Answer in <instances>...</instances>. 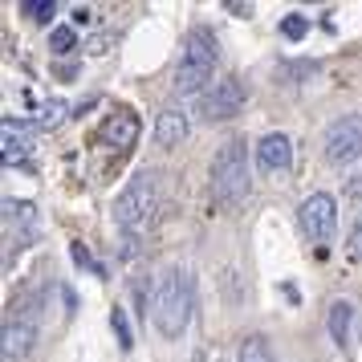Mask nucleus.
<instances>
[{"label":"nucleus","instance_id":"obj_1","mask_svg":"<svg viewBox=\"0 0 362 362\" xmlns=\"http://www.w3.org/2000/svg\"><path fill=\"white\" fill-rule=\"evenodd\" d=\"M216 62H220L216 33L204 29V25H196V29L187 33V41H183V57H180V69H175V82H171L175 98H196L208 86H216L212 82Z\"/></svg>","mask_w":362,"mask_h":362},{"label":"nucleus","instance_id":"obj_2","mask_svg":"<svg viewBox=\"0 0 362 362\" xmlns=\"http://www.w3.org/2000/svg\"><path fill=\"white\" fill-rule=\"evenodd\" d=\"M192 273L187 269H167L163 277L155 281V297H151V317L163 338H180L187 322H192Z\"/></svg>","mask_w":362,"mask_h":362},{"label":"nucleus","instance_id":"obj_3","mask_svg":"<svg viewBox=\"0 0 362 362\" xmlns=\"http://www.w3.org/2000/svg\"><path fill=\"white\" fill-rule=\"evenodd\" d=\"M252 175H248V151L240 139H228L220 143L212 159V199L220 208H236L248 199V187H252Z\"/></svg>","mask_w":362,"mask_h":362},{"label":"nucleus","instance_id":"obj_4","mask_svg":"<svg viewBox=\"0 0 362 362\" xmlns=\"http://www.w3.org/2000/svg\"><path fill=\"white\" fill-rule=\"evenodd\" d=\"M159 208V171H139L122 192L115 196V224L122 232H139L147 228V220Z\"/></svg>","mask_w":362,"mask_h":362},{"label":"nucleus","instance_id":"obj_5","mask_svg":"<svg viewBox=\"0 0 362 362\" xmlns=\"http://www.w3.org/2000/svg\"><path fill=\"white\" fill-rule=\"evenodd\" d=\"M297 224L305 232V240L310 245H326L334 228H338V204L329 192H313V196L301 199V208H297Z\"/></svg>","mask_w":362,"mask_h":362},{"label":"nucleus","instance_id":"obj_6","mask_svg":"<svg viewBox=\"0 0 362 362\" xmlns=\"http://www.w3.org/2000/svg\"><path fill=\"white\" fill-rule=\"evenodd\" d=\"M326 159L329 163H354L362 159V115H342L326 127Z\"/></svg>","mask_w":362,"mask_h":362},{"label":"nucleus","instance_id":"obj_7","mask_svg":"<svg viewBox=\"0 0 362 362\" xmlns=\"http://www.w3.org/2000/svg\"><path fill=\"white\" fill-rule=\"evenodd\" d=\"M245 86L236 82V78H220V82L204 94V102H199V115L208 118V122H228V118H236L240 110H245Z\"/></svg>","mask_w":362,"mask_h":362},{"label":"nucleus","instance_id":"obj_8","mask_svg":"<svg viewBox=\"0 0 362 362\" xmlns=\"http://www.w3.org/2000/svg\"><path fill=\"white\" fill-rule=\"evenodd\" d=\"M134 139H139V118H134V110H115V115H106V122H102V143L115 151H131Z\"/></svg>","mask_w":362,"mask_h":362},{"label":"nucleus","instance_id":"obj_9","mask_svg":"<svg viewBox=\"0 0 362 362\" xmlns=\"http://www.w3.org/2000/svg\"><path fill=\"white\" fill-rule=\"evenodd\" d=\"M293 163V143H289V134H264L261 143H257V167L261 171H289Z\"/></svg>","mask_w":362,"mask_h":362},{"label":"nucleus","instance_id":"obj_10","mask_svg":"<svg viewBox=\"0 0 362 362\" xmlns=\"http://www.w3.org/2000/svg\"><path fill=\"white\" fill-rule=\"evenodd\" d=\"M192 134V118L183 115V110H175V106H167L163 115L155 118V143L163 151H175Z\"/></svg>","mask_w":362,"mask_h":362},{"label":"nucleus","instance_id":"obj_11","mask_svg":"<svg viewBox=\"0 0 362 362\" xmlns=\"http://www.w3.org/2000/svg\"><path fill=\"white\" fill-rule=\"evenodd\" d=\"M0 338H4V346H0V350H4V358L17 362V358H25V354L33 350V342H37V326H33V322H17V317H8Z\"/></svg>","mask_w":362,"mask_h":362},{"label":"nucleus","instance_id":"obj_12","mask_svg":"<svg viewBox=\"0 0 362 362\" xmlns=\"http://www.w3.org/2000/svg\"><path fill=\"white\" fill-rule=\"evenodd\" d=\"M350 322H354V305L350 301H334L329 305V338L338 346L350 342Z\"/></svg>","mask_w":362,"mask_h":362},{"label":"nucleus","instance_id":"obj_13","mask_svg":"<svg viewBox=\"0 0 362 362\" xmlns=\"http://www.w3.org/2000/svg\"><path fill=\"white\" fill-rule=\"evenodd\" d=\"M0 131H4V163H13L21 151H25V134H29V127L17 122V118H4Z\"/></svg>","mask_w":362,"mask_h":362},{"label":"nucleus","instance_id":"obj_14","mask_svg":"<svg viewBox=\"0 0 362 362\" xmlns=\"http://www.w3.org/2000/svg\"><path fill=\"white\" fill-rule=\"evenodd\" d=\"M33 220H37V212H33V204L29 199H4V224L13 228H33Z\"/></svg>","mask_w":362,"mask_h":362},{"label":"nucleus","instance_id":"obj_15","mask_svg":"<svg viewBox=\"0 0 362 362\" xmlns=\"http://www.w3.org/2000/svg\"><path fill=\"white\" fill-rule=\"evenodd\" d=\"M236 362H273V350H269V342L261 334H248L240 342V350H236Z\"/></svg>","mask_w":362,"mask_h":362},{"label":"nucleus","instance_id":"obj_16","mask_svg":"<svg viewBox=\"0 0 362 362\" xmlns=\"http://www.w3.org/2000/svg\"><path fill=\"white\" fill-rule=\"evenodd\" d=\"M110 326H115V338H118V346L122 350H134V329H131V322H127V310H110Z\"/></svg>","mask_w":362,"mask_h":362},{"label":"nucleus","instance_id":"obj_17","mask_svg":"<svg viewBox=\"0 0 362 362\" xmlns=\"http://www.w3.org/2000/svg\"><path fill=\"white\" fill-rule=\"evenodd\" d=\"M49 49L53 53H74L78 49V33H74L69 25H57V29L49 33Z\"/></svg>","mask_w":362,"mask_h":362},{"label":"nucleus","instance_id":"obj_18","mask_svg":"<svg viewBox=\"0 0 362 362\" xmlns=\"http://www.w3.org/2000/svg\"><path fill=\"white\" fill-rule=\"evenodd\" d=\"M305 33H310V17H301V13H289V17L281 21V37H289V41H301Z\"/></svg>","mask_w":362,"mask_h":362},{"label":"nucleus","instance_id":"obj_19","mask_svg":"<svg viewBox=\"0 0 362 362\" xmlns=\"http://www.w3.org/2000/svg\"><path fill=\"white\" fill-rule=\"evenodd\" d=\"M21 13H25V17H33V21H49L53 13H57V4H53V0H25V4H21Z\"/></svg>","mask_w":362,"mask_h":362},{"label":"nucleus","instance_id":"obj_20","mask_svg":"<svg viewBox=\"0 0 362 362\" xmlns=\"http://www.w3.org/2000/svg\"><path fill=\"white\" fill-rule=\"evenodd\" d=\"M62 110H66V106H62L57 98H49V102H45V110H41V127H45V131L57 127V122H62Z\"/></svg>","mask_w":362,"mask_h":362},{"label":"nucleus","instance_id":"obj_21","mask_svg":"<svg viewBox=\"0 0 362 362\" xmlns=\"http://www.w3.org/2000/svg\"><path fill=\"white\" fill-rule=\"evenodd\" d=\"M69 257H74V261H78V264H86V269H94V273H98V277H102V264L94 261L90 252H86V245H82V240H74V248H69Z\"/></svg>","mask_w":362,"mask_h":362},{"label":"nucleus","instance_id":"obj_22","mask_svg":"<svg viewBox=\"0 0 362 362\" xmlns=\"http://www.w3.org/2000/svg\"><path fill=\"white\" fill-rule=\"evenodd\" d=\"M350 257L362 261V216L354 220V228H350Z\"/></svg>","mask_w":362,"mask_h":362},{"label":"nucleus","instance_id":"obj_23","mask_svg":"<svg viewBox=\"0 0 362 362\" xmlns=\"http://www.w3.org/2000/svg\"><path fill=\"white\" fill-rule=\"evenodd\" d=\"M346 196H350V199H362V175H354V180L346 183Z\"/></svg>","mask_w":362,"mask_h":362},{"label":"nucleus","instance_id":"obj_24","mask_svg":"<svg viewBox=\"0 0 362 362\" xmlns=\"http://www.w3.org/2000/svg\"><path fill=\"white\" fill-rule=\"evenodd\" d=\"M74 25H90V8L78 4V8H74Z\"/></svg>","mask_w":362,"mask_h":362},{"label":"nucleus","instance_id":"obj_25","mask_svg":"<svg viewBox=\"0 0 362 362\" xmlns=\"http://www.w3.org/2000/svg\"><path fill=\"white\" fill-rule=\"evenodd\" d=\"M228 13H236V17H248V13H252V4H228Z\"/></svg>","mask_w":362,"mask_h":362}]
</instances>
